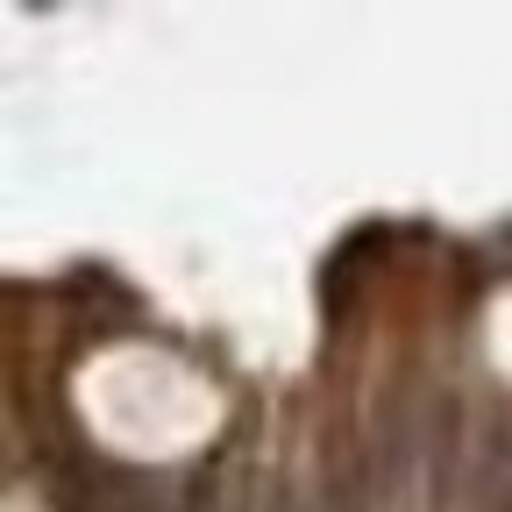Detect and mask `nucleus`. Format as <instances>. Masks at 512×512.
Here are the masks:
<instances>
[{"label":"nucleus","instance_id":"obj_1","mask_svg":"<svg viewBox=\"0 0 512 512\" xmlns=\"http://www.w3.org/2000/svg\"><path fill=\"white\" fill-rule=\"evenodd\" d=\"M235 498H242V491H228V470H214V477L200 484V505H214V512H235Z\"/></svg>","mask_w":512,"mask_h":512}]
</instances>
